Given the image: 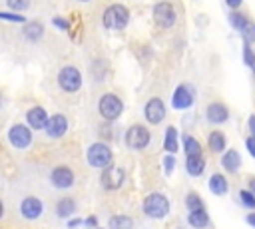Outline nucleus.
I'll return each instance as SVG.
<instances>
[{"mask_svg": "<svg viewBox=\"0 0 255 229\" xmlns=\"http://www.w3.org/2000/svg\"><path fill=\"white\" fill-rule=\"evenodd\" d=\"M104 26L108 30H124L129 22V12L126 6L122 4H112L106 12H104V18H102Z\"/></svg>", "mask_w": 255, "mask_h": 229, "instance_id": "f257e3e1", "label": "nucleus"}, {"mask_svg": "<svg viewBox=\"0 0 255 229\" xmlns=\"http://www.w3.org/2000/svg\"><path fill=\"white\" fill-rule=\"evenodd\" d=\"M169 211V201L165 195L161 193H149L145 199H143V213L151 219H161L165 217Z\"/></svg>", "mask_w": 255, "mask_h": 229, "instance_id": "f03ea898", "label": "nucleus"}, {"mask_svg": "<svg viewBox=\"0 0 255 229\" xmlns=\"http://www.w3.org/2000/svg\"><path fill=\"white\" fill-rule=\"evenodd\" d=\"M88 161H90V165H94V167H100V169H106V167H110V163H112V149L106 145V143H92L90 147H88Z\"/></svg>", "mask_w": 255, "mask_h": 229, "instance_id": "7ed1b4c3", "label": "nucleus"}, {"mask_svg": "<svg viewBox=\"0 0 255 229\" xmlns=\"http://www.w3.org/2000/svg\"><path fill=\"white\" fill-rule=\"evenodd\" d=\"M98 110H100L102 117H106V119H116V117H120V114H122V110H124V104H122V100H120L118 96H114V94H104V96L100 98V102H98Z\"/></svg>", "mask_w": 255, "mask_h": 229, "instance_id": "20e7f679", "label": "nucleus"}, {"mask_svg": "<svg viewBox=\"0 0 255 229\" xmlns=\"http://www.w3.org/2000/svg\"><path fill=\"white\" fill-rule=\"evenodd\" d=\"M58 84L64 92H78L80 86H82V76L78 72V68L74 66H66L60 70V76H58Z\"/></svg>", "mask_w": 255, "mask_h": 229, "instance_id": "39448f33", "label": "nucleus"}, {"mask_svg": "<svg viewBox=\"0 0 255 229\" xmlns=\"http://www.w3.org/2000/svg\"><path fill=\"white\" fill-rule=\"evenodd\" d=\"M153 22L159 28H171L175 24V10L169 2H157L153 6Z\"/></svg>", "mask_w": 255, "mask_h": 229, "instance_id": "423d86ee", "label": "nucleus"}, {"mask_svg": "<svg viewBox=\"0 0 255 229\" xmlns=\"http://www.w3.org/2000/svg\"><path fill=\"white\" fill-rule=\"evenodd\" d=\"M8 139H10V143H12L16 149H26V147L32 143V131H30V127L24 125V123H16V125L10 127Z\"/></svg>", "mask_w": 255, "mask_h": 229, "instance_id": "0eeeda50", "label": "nucleus"}, {"mask_svg": "<svg viewBox=\"0 0 255 229\" xmlns=\"http://www.w3.org/2000/svg\"><path fill=\"white\" fill-rule=\"evenodd\" d=\"M126 143L131 149H143L149 143V131L143 125H131L126 131Z\"/></svg>", "mask_w": 255, "mask_h": 229, "instance_id": "6e6552de", "label": "nucleus"}, {"mask_svg": "<svg viewBox=\"0 0 255 229\" xmlns=\"http://www.w3.org/2000/svg\"><path fill=\"white\" fill-rule=\"evenodd\" d=\"M124 169L122 167H116V165H110V167H106L104 171H102V177H100V181H102V185H104V189H108V191H114V189H120L122 187V183H124Z\"/></svg>", "mask_w": 255, "mask_h": 229, "instance_id": "1a4fd4ad", "label": "nucleus"}, {"mask_svg": "<svg viewBox=\"0 0 255 229\" xmlns=\"http://www.w3.org/2000/svg\"><path fill=\"white\" fill-rule=\"evenodd\" d=\"M50 181H52V185L58 187V189H68V187L74 185V173H72L70 167L60 165V167H54V169H52Z\"/></svg>", "mask_w": 255, "mask_h": 229, "instance_id": "9d476101", "label": "nucleus"}, {"mask_svg": "<svg viewBox=\"0 0 255 229\" xmlns=\"http://www.w3.org/2000/svg\"><path fill=\"white\" fill-rule=\"evenodd\" d=\"M143 114H145V119H147L149 123L157 125V123L163 121V117H165V106H163V102H161L159 98H151V100L145 104Z\"/></svg>", "mask_w": 255, "mask_h": 229, "instance_id": "9b49d317", "label": "nucleus"}, {"mask_svg": "<svg viewBox=\"0 0 255 229\" xmlns=\"http://www.w3.org/2000/svg\"><path fill=\"white\" fill-rule=\"evenodd\" d=\"M42 211H44V203H42V199H38V197H24L22 199V203H20V213H22V217H26V219H38L40 215H42Z\"/></svg>", "mask_w": 255, "mask_h": 229, "instance_id": "f8f14e48", "label": "nucleus"}, {"mask_svg": "<svg viewBox=\"0 0 255 229\" xmlns=\"http://www.w3.org/2000/svg\"><path fill=\"white\" fill-rule=\"evenodd\" d=\"M191 104H193V92L189 90V86H179L173 92L171 106L175 110H187V108H191Z\"/></svg>", "mask_w": 255, "mask_h": 229, "instance_id": "ddd939ff", "label": "nucleus"}, {"mask_svg": "<svg viewBox=\"0 0 255 229\" xmlns=\"http://www.w3.org/2000/svg\"><path fill=\"white\" fill-rule=\"evenodd\" d=\"M68 129V119L66 115L62 114H54L52 117H48V123H46V131L50 137H62Z\"/></svg>", "mask_w": 255, "mask_h": 229, "instance_id": "4468645a", "label": "nucleus"}, {"mask_svg": "<svg viewBox=\"0 0 255 229\" xmlns=\"http://www.w3.org/2000/svg\"><path fill=\"white\" fill-rule=\"evenodd\" d=\"M26 121L32 129H46V123H48V114L44 108H32L28 110L26 114Z\"/></svg>", "mask_w": 255, "mask_h": 229, "instance_id": "2eb2a0df", "label": "nucleus"}, {"mask_svg": "<svg viewBox=\"0 0 255 229\" xmlns=\"http://www.w3.org/2000/svg\"><path fill=\"white\" fill-rule=\"evenodd\" d=\"M205 115H207V121H209V123H223V121H227L229 112H227V108H225L223 104L215 102V104H209Z\"/></svg>", "mask_w": 255, "mask_h": 229, "instance_id": "dca6fc26", "label": "nucleus"}, {"mask_svg": "<svg viewBox=\"0 0 255 229\" xmlns=\"http://www.w3.org/2000/svg\"><path fill=\"white\" fill-rule=\"evenodd\" d=\"M185 169H187V173H189L191 177H199V175L203 173V169H205V159H203V155H191V157H187V159H185Z\"/></svg>", "mask_w": 255, "mask_h": 229, "instance_id": "f3484780", "label": "nucleus"}, {"mask_svg": "<svg viewBox=\"0 0 255 229\" xmlns=\"http://www.w3.org/2000/svg\"><path fill=\"white\" fill-rule=\"evenodd\" d=\"M221 165H223L227 171L235 173V171L241 167V157H239V153H237L235 149L225 151V153H223V157H221Z\"/></svg>", "mask_w": 255, "mask_h": 229, "instance_id": "a211bd4d", "label": "nucleus"}, {"mask_svg": "<svg viewBox=\"0 0 255 229\" xmlns=\"http://www.w3.org/2000/svg\"><path fill=\"white\" fill-rule=\"evenodd\" d=\"M187 223H189L191 227H195V229H205V227L209 225V215H207L205 209L191 211V213L187 215Z\"/></svg>", "mask_w": 255, "mask_h": 229, "instance_id": "6ab92c4d", "label": "nucleus"}, {"mask_svg": "<svg viewBox=\"0 0 255 229\" xmlns=\"http://www.w3.org/2000/svg\"><path fill=\"white\" fill-rule=\"evenodd\" d=\"M209 191L213 195H223L227 193V179L221 175V173H213L209 177Z\"/></svg>", "mask_w": 255, "mask_h": 229, "instance_id": "aec40b11", "label": "nucleus"}, {"mask_svg": "<svg viewBox=\"0 0 255 229\" xmlns=\"http://www.w3.org/2000/svg\"><path fill=\"white\" fill-rule=\"evenodd\" d=\"M22 34H24V38H28L30 42H36V40L42 38V34H44V26H42L40 22H28V24L24 26Z\"/></svg>", "mask_w": 255, "mask_h": 229, "instance_id": "412c9836", "label": "nucleus"}, {"mask_svg": "<svg viewBox=\"0 0 255 229\" xmlns=\"http://www.w3.org/2000/svg\"><path fill=\"white\" fill-rule=\"evenodd\" d=\"M163 147H165V151H167L169 155L177 151V129H175L173 125H169V127L165 129V137H163Z\"/></svg>", "mask_w": 255, "mask_h": 229, "instance_id": "4be33fe9", "label": "nucleus"}, {"mask_svg": "<svg viewBox=\"0 0 255 229\" xmlns=\"http://www.w3.org/2000/svg\"><path fill=\"white\" fill-rule=\"evenodd\" d=\"M74 211H76V203H74V199H70V197L60 199L58 205H56V213H58L60 217H70Z\"/></svg>", "mask_w": 255, "mask_h": 229, "instance_id": "5701e85b", "label": "nucleus"}, {"mask_svg": "<svg viewBox=\"0 0 255 229\" xmlns=\"http://www.w3.org/2000/svg\"><path fill=\"white\" fill-rule=\"evenodd\" d=\"M183 149H185L187 157H191V155H201V145H199V141H197L195 137H191V135H183Z\"/></svg>", "mask_w": 255, "mask_h": 229, "instance_id": "b1692460", "label": "nucleus"}, {"mask_svg": "<svg viewBox=\"0 0 255 229\" xmlns=\"http://www.w3.org/2000/svg\"><path fill=\"white\" fill-rule=\"evenodd\" d=\"M131 227H133V221L128 215H114L110 219V229H131Z\"/></svg>", "mask_w": 255, "mask_h": 229, "instance_id": "393cba45", "label": "nucleus"}, {"mask_svg": "<svg viewBox=\"0 0 255 229\" xmlns=\"http://www.w3.org/2000/svg\"><path fill=\"white\" fill-rule=\"evenodd\" d=\"M209 147L213 151H223L225 149V135L221 131H213L209 133Z\"/></svg>", "mask_w": 255, "mask_h": 229, "instance_id": "a878e982", "label": "nucleus"}, {"mask_svg": "<svg viewBox=\"0 0 255 229\" xmlns=\"http://www.w3.org/2000/svg\"><path fill=\"white\" fill-rule=\"evenodd\" d=\"M229 20H231V26H233L235 30H239V32H243V30L249 26V20H247L241 12H231V14H229Z\"/></svg>", "mask_w": 255, "mask_h": 229, "instance_id": "bb28decb", "label": "nucleus"}, {"mask_svg": "<svg viewBox=\"0 0 255 229\" xmlns=\"http://www.w3.org/2000/svg\"><path fill=\"white\" fill-rule=\"evenodd\" d=\"M185 205H187L189 213H191V211H199V209H203V199H201L197 193H189L187 199H185Z\"/></svg>", "mask_w": 255, "mask_h": 229, "instance_id": "cd10ccee", "label": "nucleus"}, {"mask_svg": "<svg viewBox=\"0 0 255 229\" xmlns=\"http://www.w3.org/2000/svg\"><path fill=\"white\" fill-rule=\"evenodd\" d=\"M239 199H241V203H243L245 207L255 209V195H253L249 189H241V191H239Z\"/></svg>", "mask_w": 255, "mask_h": 229, "instance_id": "c85d7f7f", "label": "nucleus"}, {"mask_svg": "<svg viewBox=\"0 0 255 229\" xmlns=\"http://www.w3.org/2000/svg\"><path fill=\"white\" fill-rule=\"evenodd\" d=\"M6 4H8V8H10V10L20 12V10H26V8H28L30 0H6Z\"/></svg>", "mask_w": 255, "mask_h": 229, "instance_id": "c756f323", "label": "nucleus"}, {"mask_svg": "<svg viewBox=\"0 0 255 229\" xmlns=\"http://www.w3.org/2000/svg\"><path fill=\"white\" fill-rule=\"evenodd\" d=\"M243 60H245V64H247V66L255 68V56H253V52H251L249 44H245V46H243Z\"/></svg>", "mask_w": 255, "mask_h": 229, "instance_id": "7c9ffc66", "label": "nucleus"}, {"mask_svg": "<svg viewBox=\"0 0 255 229\" xmlns=\"http://www.w3.org/2000/svg\"><path fill=\"white\" fill-rule=\"evenodd\" d=\"M0 20H8V22H26V18L22 14H12V12H0Z\"/></svg>", "mask_w": 255, "mask_h": 229, "instance_id": "2f4dec72", "label": "nucleus"}, {"mask_svg": "<svg viewBox=\"0 0 255 229\" xmlns=\"http://www.w3.org/2000/svg\"><path fill=\"white\" fill-rule=\"evenodd\" d=\"M173 165H175L173 155H165V157H163V167H165V171H167V173H171V171H173Z\"/></svg>", "mask_w": 255, "mask_h": 229, "instance_id": "473e14b6", "label": "nucleus"}, {"mask_svg": "<svg viewBox=\"0 0 255 229\" xmlns=\"http://www.w3.org/2000/svg\"><path fill=\"white\" fill-rule=\"evenodd\" d=\"M245 147H247V151L255 157V135H249V137L245 139Z\"/></svg>", "mask_w": 255, "mask_h": 229, "instance_id": "72a5a7b5", "label": "nucleus"}, {"mask_svg": "<svg viewBox=\"0 0 255 229\" xmlns=\"http://www.w3.org/2000/svg\"><path fill=\"white\" fill-rule=\"evenodd\" d=\"M52 22H54V26H58L60 30H68V28H70V24H68V20H64V18H54Z\"/></svg>", "mask_w": 255, "mask_h": 229, "instance_id": "f704fd0d", "label": "nucleus"}, {"mask_svg": "<svg viewBox=\"0 0 255 229\" xmlns=\"http://www.w3.org/2000/svg\"><path fill=\"white\" fill-rule=\"evenodd\" d=\"M84 223H86V225H88V227H96V225H98V219H96V217H94V215H92V217H88V219H86V221H84Z\"/></svg>", "mask_w": 255, "mask_h": 229, "instance_id": "c9c22d12", "label": "nucleus"}, {"mask_svg": "<svg viewBox=\"0 0 255 229\" xmlns=\"http://www.w3.org/2000/svg\"><path fill=\"white\" fill-rule=\"evenodd\" d=\"M225 2H227V6H229V8H239L243 0H225Z\"/></svg>", "mask_w": 255, "mask_h": 229, "instance_id": "e433bc0d", "label": "nucleus"}, {"mask_svg": "<svg viewBox=\"0 0 255 229\" xmlns=\"http://www.w3.org/2000/svg\"><path fill=\"white\" fill-rule=\"evenodd\" d=\"M247 223H249V225H251V227H255V211H253V213H249V215H247Z\"/></svg>", "mask_w": 255, "mask_h": 229, "instance_id": "4c0bfd02", "label": "nucleus"}, {"mask_svg": "<svg viewBox=\"0 0 255 229\" xmlns=\"http://www.w3.org/2000/svg\"><path fill=\"white\" fill-rule=\"evenodd\" d=\"M249 127H251V131H253V135H255V115L249 117Z\"/></svg>", "mask_w": 255, "mask_h": 229, "instance_id": "58836bf2", "label": "nucleus"}, {"mask_svg": "<svg viewBox=\"0 0 255 229\" xmlns=\"http://www.w3.org/2000/svg\"><path fill=\"white\" fill-rule=\"evenodd\" d=\"M249 191L255 195V177H253V179H249Z\"/></svg>", "mask_w": 255, "mask_h": 229, "instance_id": "ea45409f", "label": "nucleus"}, {"mask_svg": "<svg viewBox=\"0 0 255 229\" xmlns=\"http://www.w3.org/2000/svg\"><path fill=\"white\" fill-rule=\"evenodd\" d=\"M80 223H82L80 219H72V221H68V225H70V227H76V225H80Z\"/></svg>", "mask_w": 255, "mask_h": 229, "instance_id": "a19ab883", "label": "nucleus"}, {"mask_svg": "<svg viewBox=\"0 0 255 229\" xmlns=\"http://www.w3.org/2000/svg\"><path fill=\"white\" fill-rule=\"evenodd\" d=\"M2 215H4V207H2V201H0V219H2Z\"/></svg>", "mask_w": 255, "mask_h": 229, "instance_id": "79ce46f5", "label": "nucleus"}, {"mask_svg": "<svg viewBox=\"0 0 255 229\" xmlns=\"http://www.w3.org/2000/svg\"><path fill=\"white\" fill-rule=\"evenodd\" d=\"M80 2H90V0H80Z\"/></svg>", "mask_w": 255, "mask_h": 229, "instance_id": "37998d69", "label": "nucleus"}, {"mask_svg": "<svg viewBox=\"0 0 255 229\" xmlns=\"http://www.w3.org/2000/svg\"><path fill=\"white\" fill-rule=\"evenodd\" d=\"M98 229H100V227H98Z\"/></svg>", "mask_w": 255, "mask_h": 229, "instance_id": "c03bdc74", "label": "nucleus"}]
</instances>
